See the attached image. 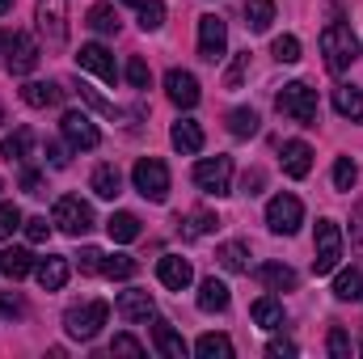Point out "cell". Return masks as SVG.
<instances>
[{
  "mask_svg": "<svg viewBox=\"0 0 363 359\" xmlns=\"http://www.w3.org/2000/svg\"><path fill=\"white\" fill-rule=\"evenodd\" d=\"M321 55H325V68H330L334 77H342V72L359 60V38L351 34V26L330 21V26L321 30Z\"/></svg>",
  "mask_w": 363,
  "mask_h": 359,
  "instance_id": "1",
  "label": "cell"
},
{
  "mask_svg": "<svg viewBox=\"0 0 363 359\" xmlns=\"http://www.w3.org/2000/svg\"><path fill=\"white\" fill-rule=\"evenodd\" d=\"M274 106H279V114H287L291 123H300V127H317V89H313V85H304V81L283 85L279 97H274Z\"/></svg>",
  "mask_w": 363,
  "mask_h": 359,
  "instance_id": "2",
  "label": "cell"
},
{
  "mask_svg": "<svg viewBox=\"0 0 363 359\" xmlns=\"http://www.w3.org/2000/svg\"><path fill=\"white\" fill-rule=\"evenodd\" d=\"M106 321H110V304H106V300H89V304H77V309L64 313V330H68V338H81V343L97 338Z\"/></svg>",
  "mask_w": 363,
  "mask_h": 359,
  "instance_id": "3",
  "label": "cell"
},
{
  "mask_svg": "<svg viewBox=\"0 0 363 359\" xmlns=\"http://www.w3.org/2000/svg\"><path fill=\"white\" fill-rule=\"evenodd\" d=\"M131 182H135V190H140L144 199H152V203H165V199H169V165H165L161 157H140L135 170H131Z\"/></svg>",
  "mask_w": 363,
  "mask_h": 359,
  "instance_id": "4",
  "label": "cell"
},
{
  "mask_svg": "<svg viewBox=\"0 0 363 359\" xmlns=\"http://www.w3.org/2000/svg\"><path fill=\"white\" fill-rule=\"evenodd\" d=\"M51 224L68 237H85L93 228V207L81 199V194H64L55 199V211H51Z\"/></svg>",
  "mask_w": 363,
  "mask_h": 359,
  "instance_id": "5",
  "label": "cell"
},
{
  "mask_svg": "<svg viewBox=\"0 0 363 359\" xmlns=\"http://www.w3.org/2000/svg\"><path fill=\"white\" fill-rule=\"evenodd\" d=\"M0 47H4V68H9V77H30V72L38 68V43H34L30 34L9 30V34L0 38Z\"/></svg>",
  "mask_w": 363,
  "mask_h": 359,
  "instance_id": "6",
  "label": "cell"
},
{
  "mask_svg": "<svg viewBox=\"0 0 363 359\" xmlns=\"http://www.w3.org/2000/svg\"><path fill=\"white\" fill-rule=\"evenodd\" d=\"M313 270L317 275H334L342 263V228L334 220H317V237H313Z\"/></svg>",
  "mask_w": 363,
  "mask_h": 359,
  "instance_id": "7",
  "label": "cell"
},
{
  "mask_svg": "<svg viewBox=\"0 0 363 359\" xmlns=\"http://www.w3.org/2000/svg\"><path fill=\"white\" fill-rule=\"evenodd\" d=\"M194 186L203 194H216V199L233 194V157H203L194 165Z\"/></svg>",
  "mask_w": 363,
  "mask_h": 359,
  "instance_id": "8",
  "label": "cell"
},
{
  "mask_svg": "<svg viewBox=\"0 0 363 359\" xmlns=\"http://www.w3.org/2000/svg\"><path fill=\"white\" fill-rule=\"evenodd\" d=\"M34 17H38V34L47 38V47L68 43V0H38Z\"/></svg>",
  "mask_w": 363,
  "mask_h": 359,
  "instance_id": "9",
  "label": "cell"
},
{
  "mask_svg": "<svg viewBox=\"0 0 363 359\" xmlns=\"http://www.w3.org/2000/svg\"><path fill=\"white\" fill-rule=\"evenodd\" d=\"M267 224H271V233H279V237H291L304 224V203L296 194H274L271 203H267Z\"/></svg>",
  "mask_w": 363,
  "mask_h": 359,
  "instance_id": "10",
  "label": "cell"
},
{
  "mask_svg": "<svg viewBox=\"0 0 363 359\" xmlns=\"http://www.w3.org/2000/svg\"><path fill=\"white\" fill-rule=\"evenodd\" d=\"M224 51H228V26H224V17L203 13L199 17V60L216 64V60H224Z\"/></svg>",
  "mask_w": 363,
  "mask_h": 359,
  "instance_id": "11",
  "label": "cell"
},
{
  "mask_svg": "<svg viewBox=\"0 0 363 359\" xmlns=\"http://www.w3.org/2000/svg\"><path fill=\"white\" fill-rule=\"evenodd\" d=\"M60 131H64V140H68L72 148H81V153H93V148L101 144V131L93 127L89 114H81V110H68V114L60 118Z\"/></svg>",
  "mask_w": 363,
  "mask_h": 359,
  "instance_id": "12",
  "label": "cell"
},
{
  "mask_svg": "<svg viewBox=\"0 0 363 359\" xmlns=\"http://www.w3.org/2000/svg\"><path fill=\"white\" fill-rule=\"evenodd\" d=\"M77 64H81L85 72H93V77H101L106 85L118 81V64H114V55H110L101 43H85V47L77 51Z\"/></svg>",
  "mask_w": 363,
  "mask_h": 359,
  "instance_id": "13",
  "label": "cell"
},
{
  "mask_svg": "<svg viewBox=\"0 0 363 359\" xmlns=\"http://www.w3.org/2000/svg\"><path fill=\"white\" fill-rule=\"evenodd\" d=\"M165 93H169V101L182 106V110H194L199 106V81L186 68H169L165 72Z\"/></svg>",
  "mask_w": 363,
  "mask_h": 359,
  "instance_id": "14",
  "label": "cell"
},
{
  "mask_svg": "<svg viewBox=\"0 0 363 359\" xmlns=\"http://www.w3.org/2000/svg\"><path fill=\"white\" fill-rule=\"evenodd\" d=\"M114 309H118L123 321H148V317L157 313V304H152V296H148L144 287H127V292H118Z\"/></svg>",
  "mask_w": 363,
  "mask_h": 359,
  "instance_id": "15",
  "label": "cell"
},
{
  "mask_svg": "<svg viewBox=\"0 0 363 359\" xmlns=\"http://www.w3.org/2000/svg\"><path fill=\"white\" fill-rule=\"evenodd\" d=\"M157 279H161L169 292H186L190 279H194V270H190V263H186L182 254H165V258L157 263Z\"/></svg>",
  "mask_w": 363,
  "mask_h": 359,
  "instance_id": "16",
  "label": "cell"
},
{
  "mask_svg": "<svg viewBox=\"0 0 363 359\" xmlns=\"http://www.w3.org/2000/svg\"><path fill=\"white\" fill-rule=\"evenodd\" d=\"M279 161H283V174H287V178H308V170H313V148H308L304 140H287Z\"/></svg>",
  "mask_w": 363,
  "mask_h": 359,
  "instance_id": "17",
  "label": "cell"
},
{
  "mask_svg": "<svg viewBox=\"0 0 363 359\" xmlns=\"http://www.w3.org/2000/svg\"><path fill=\"white\" fill-rule=\"evenodd\" d=\"M34 275H38L43 292H60V287L68 283V258L47 254V258H38V263H34Z\"/></svg>",
  "mask_w": 363,
  "mask_h": 359,
  "instance_id": "18",
  "label": "cell"
},
{
  "mask_svg": "<svg viewBox=\"0 0 363 359\" xmlns=\"http://www.w3.org/2000/svg\"><path fill=\"white\" fill-rule=\"evenodd\" d=\"M21 101L34 106V110L60 106L64 101V85H55V81H30V85H21Z\"/></svg>",
  "mask_w": 363,
  "mask_h": 359,
  "instance_id": "19",
  "label": "cell"
},
{
  "mask_svg": "<svg viewBox=\"0 0 363 359\" xmlns=\"http://www.w3.org/2000/svg\"><path fill=\"white\" fill-rule=\"evenodd\" d=\"M228 300H233V296H228V283H224V279L211 275V279L199 283V309H203V313H224Z\"/></svg>",
  "mask_w": 363,
  "mask_h": 359,
  "instance_id": "20",
  "label": "cell"
},
{
  "mask_svg": "<svg viewBox=\"0 0 363 359\" xmlns=\"http://www.w3.org/2000/svg\"><path fill=\"white\" fill-rule=\"evenodd\" d=\"M169 140H174V148L186 153V157L203 153V127H199L194 118H178V123H174V131H169Z\"/></svg>",
  "mask_w": 363,
  "mask_h": 359,
  "instance_id": "21",
  "label": "cell"
},
{
  "mask_svg": "<svg viewBox=\"0 0 363 359\" xmlns=\"http://www.w3.org/2000/svg\"><path fill=\"white\" fill-rule=\"evenodd\" d=\"M258 279H262L267 292H296V283H300V275L291 267H283V263H262L258 267Z\"/></svg>",
  "mask_w": 363,
  "mask_h": 359,
  "instance_id": "22",
  "label": "cell"
},
{
  "mask_svg": "<svg viewBox=\"0 0 363 359\" xmlns=\"http://www.w3.org/2000/svg\"><path fill=\"white\" fill-rule=\"evenodd\" d=\"M152 343H157V351L165 359H186V351H190L186 338H182L169 321H157V326H152Z\"/></svg>",
  "mask_w": 363,
  "mask_h": 359,
  "instance_id": "23",
  "label": "cell"
},
{
  "mask_svg": "<svg viewBox=\"0 0 363 359\" xmlns=\"http://www.w3.org/2000/svg\"><path fill=\"white\" fill-rule=\"evenodd\" d=\"M89 186H93L97 199H118V194H123V174H118V165H97Z\"/></svg>",
  "mask_w": 363,
  "mask_h": 359,
  "instance_id": "24",
  "label": "cell"
},
{
  "mask_svg": "<svg viewBox=\"0 0 363 359\" xmlns=\"http://www.w3.org/2000/svg\"><path fill=\"white\" fill-rule=\"evenodd\" d=\"M334 110H338L342 118H351V123H363V89L338 85V89H334Z\"/></svg>",
  "mask_w": 363,
  "mask_h": 359,
  "instance_id": "25",
  "label": "cell"
},
{
  "mask_svg": "<svg viewBox=\"0 0 363 359\" xmlns=\"http://www.w3.org/2000/svg\"><path fill=\"white\" fill-rule=\"evenodd\" d=\"M30 148H34V131H30V127H17L13 136L0 140V157H4V161H26Z\"/></svg>",
  "mask_w": 363,
  "mask_h": 359,
  "instance_id": "26",
  "label": "cell"
},
{
  "mask_svg": "<svg viewBox=\"0 0 363 359\" xmlns=\"http://www.w3.org/2000/svg\"><path fill=\"white\" fill-rule=\"evenodd\" d=\"M0 270H4L9 279H26V275L34 270V254L21 250V245H9V250L0 254Z\"/></svg>",
  "mask_w": 363,
  "mask_h": 359,
  "instance_id": "27",
  "label": "cell"
},
{
  "mask_svg": "<svg viewBox=\"0 0 363 359\" xmlns=\"http://www.w3.org/2000/svg\"><path fill=\"white\" fill-rule=\"evenodd\" d=\"M106 233H110V241L127 245V241H135V237H140V220H135L131 211H114V216L106 220Z\"/></svg>",
  "mask_w": 363,
  "mask_h": 359,
  "instance_id": "28",
  "label": "cell"
},
{
  "mask_svg": "<svg viewBox=\"0 0 363 359\" xmlns=\"http://www.w3.org/2000/svg\"><path fill=\"white\" fill-rule=\"evenodd\" d=\"M250 317H254L262 330H279V326H283V304H279L274 296H258L254 309H250Z\"/></svg>",
  "mask_w": 363,
  "mask_h": 359,
  "instance_id": "29",
  "label": "cell"
},
{
  "mask_svg": "<svg viewBox=\"0 0 363 359\" xmlns=\"http://www.w3.org/2000/svg\"><path fill=\"white\" fill-rule=\"evenodd\" d=\"M274 21V0H245V26L254 34H267Z\"/></svg>",
  "mask_w": 363,
  "mask_h": 359,
  "instance_id": "30",
  "label": "cell"
},
{
  "mask_svg": "<svg viewBox=\"0 0 363 359\" xmlns=\"http://www.w3.org/2000/svg\"><path fill=\"white\" fill-rule=\"evenodd\" d=\"M258 110H250V106H237V110H228V131L237 136V140H250V136H258Z\"/></svg>",
  "mask_w": 363,
  "mask_h": 359,
  "instance_id": "31",
  "label": "cell"
},
{
  "mask_svg": "<svg viewBox=\"0 0 363 359\" xmlns=\"http://www.w3.org/2000/svg\"><path fill=\"white\" fill-rule=\"evenodd\" d=\"M216 258H220V267L233 270V275H245V270H250V250H245L241 241H224V245L216 250Z\"/></svg>",
  "mask_w": 363,
  "mask_h": 359,
  "instance_id": "32",
  "label": "cell"
},
{
  "mask_svg": "<svg viewBox=\"0 0 363 359\" xmlns=\"http://www.w3.org/2000/svg\"><path fill=\"white\" fill-rule=\"evenodd\" d=\"M334 296H338V300H355V304H363V270L359 267L342 270V275L334 279Z\"/></svg>",
  "mask_w": 363,
  "mask_h": 359,
  "instance_id": "33",
  "label": "cell"
},
{
  "mask_svg": "<svg viewBox=\"0 0 363 359\" xmlns=\"http://www.w3.org/2000/svg\"><path fill=\"white\" fill-rule=\"evenodd\" d=\"M194 355L199 359H233V343H228L224 334H203V338L194 343Z\"/></svg>",
  "mask_w": 363,
  "mask_h": 359,
  "instance_id": "34",
  "label": "cell"
},
{
  "mask_svg": "<svg viewBox=\"0 0 363 359\" xmlns=\"http://www.w3.org/2000/svg\"><path fill=\"white\" fill-rule=\"evenodd\" d=\"M140 270V263L131 258V254H110L106 263H101V275H110V279H131Z\"/></svg>",
  "mask_w": 363,
  "mask_h": 359,
  "instance_id": "35",
  "label": "cell"
},
{
  "mask_svg": "<svg viewBox=\"0 0 363 359\" xmlns=\"http://www.w3.org/2000/svg\"><path fill=\"white\" fill-rule=\"evenodd\" d=\"M89 26L97 34H118V13L110 4H93L89 9Z\"/></svg>",
  "mask_w": 363,
  "mask_h": 359,
  "instance_id": "36",
  "label": "cell"
},
{
  "mask_svg": "<svg viewBox=\"0 0 363 359\" xmlns=\"http://www.w3.org/2000/svg\"><path fill=\"white\" fill-rule=\"evenodd\" d=\"M161 26H165V4H161V0H144V4H140V30L152 34V30H161Z\"/></svg>",
  "mask_w": 363,
  "mask_h": 359,
  "instance_id": "37",
  "label": "cell"
},
{
  "mask_svg": "<svg viewBox=\"0 0 363 359\" xmlns=\"http://www.w3.org/2000/svg\"><path fill=\"white\" fill-rule=\"evenodd\" d=\"M355 182H359V165L351 157H338L334 161V190H355Z\"/></svg>",
  "mask_w": 363,
  "mask_h": 359,
  "instance_id": "38",
  "label": "cell"
},
{
  "mask_svg": "<svg viewBox=\"0 0 363 359\" xmlns=\"http://www.w3.org/2000/svg\"><path fill=\"white\" fill-rule=\"evenodd\" d=\"M271 55L279 64H296V60H300V38H296V34H279L271 43Z\"/></svg>",
  "mask_w": 363,
  "mask_h": 359,
  "instance_id": "39",
  "label": "cell"
},
{
  "mask_svg": "<svg viewBox=\"0 0 363 359\" xmlns=\"http://www.w3.org/2000/svg\"><path fill=\"white\" fill-rule=\"evenodd\" d=\"M245 72H250V51L233 55V64H228V72H224V89H241V85H245Z\"/></svg>",
  "mask_w": 363,
  "mask_h": 359,
  "instance_id": "40",
  "label": "cell"
},
{
  "mask_svg": "<svg viewBox=\"0 0 363 359\" xmlns=\"http://www.w3.org/2000/svg\"><path fill=\"white\" fill-rule=\"evenodd\" d=\"M216 228H220V220H216L211 211H194L182 233H186V237H203V233H216Z\"/></svg>",
  "mask_w": 363,
  "mask_h": 359,
  "instance_id": "41",
  "label": "cell"
},
{
  "mask_svg": "<svg viewBox=\"0 0 363 359\" xmlns=\"http://www.w3.org/2000/svg\"><path fill=\"white\" fill-rule=\"evenodd\" d=\"M17 228H21V211L13 203H0V241H9Z\"/></svg>",
  "mask_w": 363,
  "mask_h": 359,
  "instance_id": "42",
  "label": "cell"
},
{
  "mask_svg": "<svg viewBox=\"0 0 363 359\" xmlns=\"http://www.w3.org/2000/svg\"><path fill=\"white\" fill-rule=\"evenodd\" d=\"M325 347H330V355H334V359H351V338H347V330H342V326H334V330H330Z\"/></svg>",
  "mask_w": 363,
  "mask_h": 359,
  "instance_id": "43",
  "label": "cell"
},
{
  "mask_svg": "<svg viewBox=\"0 0 363 359\" xmlns=\"http://www.w3.org/2000/svg\"><path fill=\"white\" fill-rule=\"evenodd\" d=\"M101 263H106V254H101V250H93V245H85V250L77 254V267H81V275H101Z\"/></svg>",
  "mask_w": 363,
  "mask_h": 359,
  "instance_id": "44",
  "label": "cell"
},
{
  "mask_svg": "<svg viewBox=\"0 0 363 359\" xmlns=\"http://www.w3.org/2000/svg\"><path fill=\"white\" fill-rule=\"evenodd\" d=\"M127 81H131L135 89H148V81H152V72H148V64H144L140 55H131V60H127Z\"/></svg>",
  "mask_w": 363,
  "mask_h": 359,
  "instance_id": "45",
  "label": "cell"
},
{
  "mask_svg": "<svg viewBox=\"0 0 363 359\" xmlns=\"http://www.w3.org/2000/svg\"><path fill=\"white\" fill-rule=\"evenodd\" d=\"M21 228H26V237H30L34 245H43V241L51 237V224H47L43 216H30V220H21Z\"/></svg>",
  "mask_w": 363,
  "mask_h": 359,
  "instance_id": "46",
  "label": "cell"
},
{
  "mask_svg": "<svg viewBox=\"0 0 363 359\" xmlns=\"http://www.w3.org/2000/svg\"><path fill=\"white\" fill-rule=\"evenodd\" d=\"M110 355H131V359H140V355H144V347H140L131 334H114V343H110Z\"/></svg>",
  "mask_w": 363,
  "mask_h": 359,
  "instance_id": "47",
  "label": "cell"
},
{
  "mask_svg": "<svg viewBox=\"0 0 363 359\" xmlns=\"http://www.w3.org/2000/svg\"><path fill=\"white\" fill-rule=\"evenodd\" d=\"M81 97H85V101H89L93 110H101V114H106V118H118V110H114V101H106V97H97V89H89V85H81Z\"/></svg>",
  "mask_w": 363,
  "mask_h": 359,
  "instance_id": "48",
  "label": "cell"
},
{
  "mask_svg": "<svg viewBox=\"0 0 363 359\" xmlns=\"http://www.w3.org/2000/svg\"><path fill=\"white\" fill-rule=\"evenodd\" d=\"M0 313H4V317H21V313H26L21 296H17V292H4V296H0Z\"/></svg>",
  "mask_w": 363,
  "mask_h": 359,
  "instance_id": "49",
  "label": "cell"
},
{
  "mask_svg": "<svg viewBox=\"0 0 363 359\" xmlns=\"http://www.w3.org/2000/svg\"><path fill=\"white\" fill-rule=\"evenodd\" d=\"M267 355H271V359H291V355H296V343H291V338H271Z\"/></svg>",
  "mask_w": 363,
  "mask_h": 359,
  "instance_id": "50",
  "label": "cell"
},
{
  "mask_svg": "<svg viewBox=\"0 0 363 359\" xmlns=\"http://www.w3.org/2000/svg\"><path fill=\"white\" fill-rule=\"evenodd\" d=\"M47 161H51V170H64L68 165V148L64 144H47Z\"/></svg>",
  "mask_w": 363,
  "mask_h": 359,
  "instance_id": "51",
  "label": "cell"
},
{
  "mask_svg": "<svg viewBox=\"0 0 363 359\" xmlns=\"http://www.w3.org/2000/svg\"><path fill=\"white\" fill-rule=\"evenodd\" d=\"M21 186H26V194H43V174L38 170H26L21 174Z\"/></svg>",
  "mask_w": 363,
  "mask_h": 359,
  "instance_id": "52",
  "label": "cell"
},
{
  "mask_svg": "<svg viewBox=\"0 0 363 359\" xmlns=\"http://www.w3.org/2000/svg\"><path fill=\"white\" fill-rule=\"evenodd\" d=\"M351 224H355V245L363 250V203H355V216H351Z\"/></svg>",
  "mask_w": 363,
  "mask_h": 359,
  "instance_id": "53",
  "label": "cell"
},
{
  "mask_svg": "<svg viewBox=\"0 0 363 359\" xmlns=\"http://www.w3.org/2000/svg\"><path fill=\"white\" fill-rule=\"evenodd\" d=\"M258 186H262V174H258V170H254V174H245V182H241V190H245V194H258Z\"/></svg>",
  "mask_w": 363,
  "mask_h": 359,
  "instance_id": "54",
  "label": "cell"
},
{
  "mask_svg": "<svg viewBox=\"0 0 363 359\" xmlns=\"http://www.w3.org/2000/svg\"><path fill=\"white\" fill-rule=\"evenodd\" d=\"M13 9V0H0V13H9Z\"/></svg>",
  "mask_w": 363,
  "mask_h": 359,
  "instance_id": "55",
  "label": "cell"
},
{
  "mask_svg": "<svg viewBox=\"0 0 363 359\" xmlns=\"http://www.w3.org/2000/svg\"><path fill=\"white\" fill-rule=\"evenodd\" d=\"M123 4H135V9H140V4H144V0H123Z\"/></svg>",
  "mask_w": 363,
  "mask_h": 359,
  "instance_id": "56",
  "label": "cell"
},
{
  "mask_svg": "<svg viewBox=\"0 0 363 359\" xmlns=\"http://www.w3.org/2000/svg\"><path fill=\"white\" fill-rule=\"evenodd\" d=\"M0 123H4V106H0Z\"/></svg>",
  "mask_w": 363,
  "mask_h": 359,
  "instance_id": "57",
  "label": "cell"
},
{
  "mask_svg": "<svg viewBox=\"0 0 363 359\" xmlns=\"http://www.w3.org/2000/svg\"><path fill=\"white\" fill-rule=\"evenodd\" d=\"M0 190H4V182H0Z\"/></svg>",
  "mask_w": 363,
  "mask_h": 359,
  "instance_id": "58",
  "label": "cell"
}]
</instances>
